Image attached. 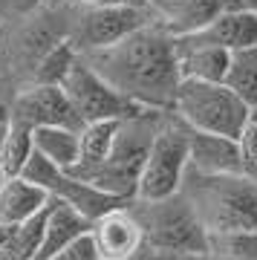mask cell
<instances>
[{
	"label": "cell",
	"instance_id": "cell-1",
	"mask_svg": "<svg viewBox=\"0 0 257 260\" xmlns=\"http://www.w3.org/2000/svg\"><path fill=\"white\" fill-rule=\"evenodd\" d=\"M81 61L142 110H171L182 81L176 38L153 18L110 47L81 52Z\"/></svg>",
	"mask_w": 257,
	"mask_h": 260
},
{
	"label": "cell",
	"instance_id": "cell-32",
	"mask_svg": "<svg viewBox=\"0 0 257 260\" xmlns=\"http://www.w3.org/2000/svg\"><path fill=\"white\" fill-rule=\"evenodd\" d=\"M251 121H254V124H257V113H251Z\"/></svg>",
	"mask_w": 257,
	"mask_h": 260
},
{
	"label": "cell",
	"instance_id": "cell-16",
	"mask_svg": "<svg viewBox=\"0 0 257 260\" xmlns=\"http://www.w3.org/2000/svg\"><path fill=\"white\" fill-rule=\"evenodd\" d=\"M116 127H119V119H99V121L81 124V130H78V162L70 171L73 177L87 179L107 159V153L113 148Z\"/></svg>",
	"mask_w": 257,
	"mask_h": 260
},
{
	"label": "cell",
	"instance_id": "cell-19",
	"mask_svg": "<svg viewBox=\"0 0 257 260\" xmlns=\"http://www.w3.org/2000/svg\"><path fill=\"white\" fill-rule=\"evenodd\" d=\"M226 84L234 90V95L248 110L257 113V47L231 52L229 70H226Z\"/></svg>",
	"mask_w": 257,
	"mask_h": 260
},
{
	"label": "cell",
	"instance_id": "cell-21",
	"mask_svg": "<svg viewBox=\"0 0 257 260\" xmlns=\"http://www.w3.org/2000/svg\"><path fill=\"white\" fill-rule=\"evenodd\" d=\"M78 58L73 47H70V41H58L55 47L49 49L41 61H38L35 73H32V81H41V84H61L70 73V67L73 61Z\"/></svg>",
	"mask_w": 257,
	"mask_h": 260
},
{
	"label": "cell",
	"instance_id": "cell-8",
	"mask_svg": "<svg viewBox=\"0 0 257 260\" xmlns=\"http://www.w3.org/2000/svg\"><path fill=\"white\" fill-rule=\"evenodd\" d=\"M61 87H64L67 99H70L81 124L99 121V119H124L133 110H139L136 104H130L124 95L116 93L99 73H92L90 67L81 61V55L73 61Z\"/></svg>",
	"mask_w": 257,
	"mask_h": 260
},
{
	"label": "cell",
	"instance_id": "cell-18",
	"mask_svg": "<svg viewBox=\"0 0 257 260\" xmlns=\"http://www.w3.org/2000/svg\"><path fill=\"white\" fill-rule=\"evenodd\" d=\"M220 12L222 0H176L162 18H156V23H162L171 35H188V32L202 29Z\"/></svg>",
	"mask_w": 257,
	"mask_h": 260
},
{
	"label": "cell",
	"instance_id": "cell-15",
	"mask_svg": "<svg viewBox=\"0 0 257 260\" xmlns=\"http://www.w3.org/2000/svg\"><path fill=\"white\" fill-rule=\"evenodd\" d=\"M49 203L41 185L23 177H6L0 185V225H20Z\"/></svg>",
	"mask_w": 257,
	"mask_h": 260
},
{
	"label": "cell",
	"instance_id": "cell-28",
	"mask_svg": "<svg viewBox=\"0 0 257 260\" xmlns=\"http://www.w3.org/2000/svg\"><path fill=\"white\" fill-rule=\"evenodd\" d=\"M222 9H246L257 15V0H222Z\"/></svg>",
	"mask_w": 257,
	"mask_h": 260
},
{
	"label": "cell",
	"instance_id": "cell-27",
	"mask_svg": "<svg viewBox=\"0 0 257 260\" xmlns=\"http://www.w3.org/2000/svg\"><path fill=\"white\" fill-rule=\"evenodd\" d=\"M78 3H95V6H142V9H147L145 0H78Z\"/></svg>",
	"mask_w": 257,
	"mask_h": 260
},
{
	"label": "cell",
	"instance_id": "cell-2",
	"mask_svg": "<svg viewBox=\"0 0 257 260\" xmlns=\"http://www.w3.org/2000/svg\"><path fill=\"white\" fill-rule=\"evenodd\" d=\"M179 191L191 203L208 237L229 232H257V182L243 174L205 177L188 168Z\"/></svg>",
	"mask_w": 257,
	"mask_h": 260
},
{
	"label": "cell",
	"instance_id": "cell-22",
	"mask_svg": "<svg viewBox=\"0 0 257 260\" xmlns=\"http://www.w3.org/2000/svg\"><path fill=\"white\" fill-rule=\"evenodd\" d=\"M208 249L220 260H257V232L211 234Z\"/></svg>",
	"mask_w": 257,
	"mask_h": 260
},
{
	"label": "cell",
	"instance_id": "cell-25",
	"mask_svg": "<svg viewBox=\"0 0 257 260\" xmlns=\"http://www.w3.org/2000/svg\"><path fill=\"white\" fill-rule=\"evenodd\" d=\"M6 3V15L12 18H23V15H29V12H35L44 0H3Z\"/></svg>",
	"mask_w": 257,
	"mask_h": 260
},
{
	"label": "cell",
	"instance_id": "cell-4",
	"mask_svg": "<svg viewBox=\"0 0 257 260\" xmlns=\"http://www.w3.org/2000/svg\"><path fill=\"white\" fill-rule=\"evenodd\" d=\"M168 113H174L191 130L220 133V136H231V139H240V133L251 121V110L234 95V90L226 81L182 78Z\"/></svg>",
	"mask_w": 257,
	"mask_h": 260
},
{
	"label": "cell",
	"instance_id": "cell-13",
	"mask_svg": "<svg viewBox=\"0 0 257 260\" xmlns=\"http://www.w3.org/2000/svg\"><path fill=\"white\" fill-rule=\"evenodd\" d=\"M90 225H92V220H87L81 211H75L70 203L49 197V203H46V217H44V234H41V246H38V251H35V257L32 260H49L61 246H67V243L73 240V237L90 232Z\"/></svg>",
	"mask_w": 257,
	"mask_h": 260
},
{
	"label": "cell",
	"instance_id": "cell-24",
	"mask_svg": "<svg viewBox=\"0 0 257 260\" xmlns=\"http://www.w3.org/2000/svg\"><path fill=\"white\" fill-rule=\"evenodd\" d=\"M49 260H101V257H99V249H95L92 234L84 232V234H78V237H73L67 246H61Z\"/></svg>",
	"mask_w": 257,
	"mask_h": 260
},
{
	"label": "cell",
	"instance_id": "cell-5",
	"mask_svg": "<svg viewBox=\"0 0 257 260\" xmlns=\"http://www.w3.org/2000/svg\"><path fill=\"white\" fill-rule=\"evenodd\" d=\"M185 171H188V127L171 113L162 119L156 136L147 148L133 200L136 203H159V200L179 194Z\"/></svg>",
	"mask_w": 257,
	"mask_h": 260
},
{
	"label": "cell",
	"instance_id": "cell-23",
	"mask_svg": "<svg viewBox=\"0 0 257 260\" xmlns=\"http://www.w3.org/2000/svg\"><path fill=\"white\" fill-rule=\"evenodd\" d=\"M240 174L257 182V124L248 121V127L240 133Z\"/></svg>",
	"mask_w": 257,
	"mask_h": 260
},
{
	"label": "cell",
	"instance_id": "cell-9",
	"mask_svg": "<svg viewBox=\"0 0 257 260\" xmlns=\"http://www.w3.org/2000/svg\"><path fill=\"white\" fill-rule=\"evenodd\" d=\"M12 119L23 121L29 127H46V124H64V127H81L73 104L67 99L61 84H41L29 81L20 90H15V99L9 102Z\"/></svg>",
	"mask_w": 257,
	"mask_h": 260
},
{
	"label": "cell",
	"instance_id": "cell-3",
	"mask_svg": "<svg viewBox=\"0 0 257 260\" xmlns=\"http://www.w3.org/2000/svg\"><path fill=\"white\" fill-rule=\"evenodd\" d=\"M168 110H133L130 116L119 119L116 136H113V148L107 153V159L92 171L87 182H92L95 188L107 191V194L119 197V200H133L136 197V182L139 171L145 165L147 148L156 136L159 124L165 119Z\"/></svg>",
	"mask_w": 257,
	"mask_h": 260
},
{
	"label": "cell",
	"instance_id": "cell-29",
	"mask_svg": "<svg viewBox=\"0 0 257 260\" xmlns=\"http://www.w3.org/2000/svg\"><path fill=\"white\" fill-rule=\"evenodd\" d=\"M9 124H12V110H9L6 102H0V139H3V133L9 130Z\"/></svg>",
	"mask_w": 257,
	"mask_h": 260
},
{
	"label": "cell",
	"instance_id": "cell-11",
	"mask_svg": "<svg viewBox=\"0 0 257 260\" xmlns=\"http://www.w3.org/2000/svg\"><path fill=\"white\" fill-rule=\"evenodd\" d=\"M188 168L205 177L240 174V139L188 127Z\"/></svg>",
	"mask_w": 257,
	"mask_h": 260
},
{
	"label": "cell",
	"instance_id": "cell-12",
	"mask_svg": "<svg viewBox=\"0 0 257 260\" xmlns=\"http://www.w3.org/2000/svg\"><path fill=\"white\" fill-rule=\"evenodd\" d=\"M188 38L220 47L226 52L257 47V15L246 9H222L214 20H208L202 29L188 32Z\"/></svg>",
	"mask_w": 257,
	"mask_h": 260
},
{
	"label": "cell",
	"instance_id": "cell-7",
	"mask_svg": "<svg viewBox=\"0 0 257 260\" xmlns=\"http://www.w3.org/2000/svg\"><path fill=\"white\" fill-rule=\"evenodd\" d=\"M150 12L142 6H95L70 0V18H67V41L81 55L90 49L110 47L133 29L145 26Z\"/></svg>",
	"mask_w": 257,
	"mask_h": 260
},
{
	"label": "cell",
	"instance_id": "cell-33",
	"mask_svg": "<svg viewBox=\"0 0 257 260\" xmlns=\"http://www.w3.org/2000/svg\"><path fill=\"white\" fill-rule=\"evenodd\" d=\"M159 260H165V257H162V254H159Z\"/></svg>",
	"mask_w": 257,
	"mask_h": 260
},
{
	"label": "cell",
	"instance_id": "cell-31",
	"mask_svg": "<svg viewBox=\"0 0 257 260\" xmlns=\"http://www.w3.org/2000/svg\"><path fill=\"white\" fill-rule=\"evenodd\" d=\"M3 179H6V174H3V171H0V185H3Z\"/></svg>",
	"mask_w": 257,
	"mask_h": 260
},
{
	"label": "cell",
	"instance_id": "cell-6",
	"mask_svg": "<svg viewBox=\"0 0 257 260\" xmlns=\"http://www.w3.org/2000/svg\"><path fill=\"white\" fill-rule=\"evenodd\" d=\"M142 214H136L145 229L147 251L171 257L182 251H202L208 249V232L202 229L200 217L194 214L191 203L182 191L159 203H139Z\"/></svg>",
	"mask_w": 257,
	"mask_h": 260
},
{
	"label": "cell",
	"instance_id": "cell-10",
	"mask_svg": "<svg viewBox=\"0 0 257 260\" xmlns=\"http://www.w3.org/2000/svg\"><path fill=\"white\" fill-rule=\"evenodd\" d=\"M101 260H139L145 254V229L133 208L119 205L113 211L95 217L90 225Z\"/></svg>",
	"mask_w": 257,
	"mask_h": 260
},
{
	"label": "cell",
	"instance_id": "cell-30",
	"mask_svg": "<svg viewBox=\"0 0 257 260\" xmlns=\"http://www.w3.org/2000/svg\"><path fill=\"white\" fill-rule=\"evenodd\" d=\"M6 20H9V15H6V3H3V0H0V26H3V23H6Z\"/></svg>",
	"mask_w": 257,
	"mask_h": 260
},
{
	"label": "cell",
	"instance_id": "cell-20",
	"mask_svg": "<svg viewBox=\"0 0 257 260\" xmlns=\"http://www.w3.org/2000/svg\"><path fill=\"white\" fill-rule=\"evenodd\" d=\"M32 150H35L32 127L18 119H12L9 130L0 139V171L6 177H18L23 171V165H26V159L32 156Z\"/></svg>",
	"mask_w": 257,
	"mask_h": 260
},
{
	"label": "cell",
	"instance_id": "cell-17",
	"mask_svg": "<svg viewBox=\"0 0 257 260\" xmlns=\"http://www.w3.org/2000/svg\"><path fill=\"white\" fill-rule=\"evenodd\" d=\"M78 130L81 127H64V124H46L32 127V142L41 156H46L61 171H73L78 162Z\"/></svg>",
	"mask_w": 257,
	"mask_h": 260
},
{
	"label": "cell",
	"instance_id": "cell-26",
	"mask_svg": "<svg viewBox=\"0 0 257 260\" xmlns=\"http://www.w3.org/2000/svg\"><path fill=\"white\" fill-rule=\"evenodd\" d=\"M165 260H220L211 249H202V251H182V254H171Z\"/></svg>",
	"mask_w": 257,
	"mask_h": 260
},
{
	"label": "cell",
	"instance_id": "cell-14",
	"mask_svg": "<svg viewBox=\"0 0 257 260\" xmlns=\"http://www.w3.org/2000/svg\"><path fill=\"white\" fill-rule=\"evenodd\" d=\"M176 38V61H179V75L191 81H226L231 52L211 44L194 41L188 35H174Z\"/></svg>",
	"mask_w": 257,
	"mask_h": 260
}]
</instances>
